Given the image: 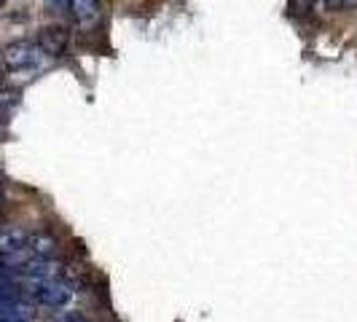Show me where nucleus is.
I'll list each match as a JSON object with an SVG mask.
<instances>
[{
  "label": "nucleus",
  "instance_id": "nucleus-9",
  "mask_svg": "<svg viewBox=\"0 0 357 322\" xmlns=\"http://www.w3.org/2000/svg\"><path fill=\"white\" fill-rule=\"evenodd\" d=\"M65 322H91V320L84 317V314H70V317H65Z\"/></svg>",
  "mask_w": 357,
  "mask_h": 322
},
{
  "label": "nucleus",
  "instance_id": "nucleus-3",
  "mask_svg": "<svg viewBox=\"0 0 357 322\" xmlns=\"http://www.w3.org/2000/svg\"><path fill=\"white\" fill-rule=\"evenodd\" d=\"M68 43H70V33L62 24H49L38 33V49L46 56H62L68 52Z\"/></svg>",
  "mask_w": 357,
  "mask_h": 322
},
{
  "label": "nucleus",
  "instance_id": "nucleus-10",
  "mask_svg": "<svg viewBox=\"0 0 357 322\" xmlns=\"http://www.w3.org/2000/svg\"><path fill=\"white\" fill-rule=\"evenodd\" d=\"M52 3H56L59 8H68V6H70V0H52Z\"/></svg>",
  "mask_w": 357,
  "mask_h": 322
},
{
  "label": "nucleus",
  "instance_id": "nucleus-5",
  "mask_svg": "<svg viewBox=\"0 0 357 322\" xmlns=\"http://www.w3.org/2000/svg\"><path fill=\"white\" fill-rule=\"evenodd\" d=\"M27 239H30V233L24 231V229H17V226L3 229V231H0V258L24 252L27 250Z\"/></svg>",
  "mask_w": 357,
  "mask_h": 322
},
{
  "label": "nucleus",
  "instance_id": "nucleus-1",
  "mask_svg": "<svg viewBox=\"0 0 357 322\" xmlns=\"http://www.w3.org/2000/svg\"><path fill=\"white\" fill-rule=\"evenodd\" d=\"M30 298L49 309H62L73 301V287L65 279H38L30 285Z\"/></svg>",
  "mask_w": 357,
  "mask_h": 322
},
{
  "label": "nucleus",
  "instance_id": "nucleus-2",
  "mask_svg": "<svg viewBox=\"0 0 357 322\" xmlns=\"http://www.w3.org/2000/svg\"><path fill=\"white\" fill-rule=\"evenodd\" d=\"M40 49L30 40H17V43H8L6 52H3V62L8 70H27V68H36Z\"/></svg>",
  "mask_w": 357,
  "mask_h": 322
},
{
  "label": "nucleus",
  "instance_id": "nucleus-4",
  "mask_svg": "<svg viewBox=\"0 0 357 322\" xmlns=\"http://www.w3.org/2000/svg\"><path fill=\"white\" fill-rule=\"evenodd\" d=\"M27 250L33 258L40 261H54V255L59 252V239L52 231H33L27 239Z\"/></svg>",
  "mask_w": 357,
  "mask_h": 322
},
{
  "label": "nucleus",
  "instance_id": "nucleus-8",
  "mask_svg": "<svg viewBox=\"0 0 357 322\" xmlns=\"http://www.w3.org/2000/svg\"><path fill=\"white\" fill-rule=\"evenodd\" d=\"M325 6L331 11H341V8H357V0H325Z\"/></svg>",
  "mask_w": 357,
  "mask_h": 322
},
{
  "label": "nucleus",
  "instance_id": "nucleus-6",
  "mask_svg": "<svg viewBox=\"0 0 357 322\" xmlns=\"http://www.w3.org/2000/svg\"><path fill=\"white\" fill-rule=\"evenodd\" d=\"M70 11L81 24H89L100 17V0H70Z\"/></svg>",
  "mask_w": 357,
  "mask_h": 322
},
{
  "label": "nucleus",
  "instance_id": "nucleus-7",
  "mask_svg": "<svg viewBox=\"0 0 357 322\" xmlns=\"http://www.w3.org/2000/svg\"><path fill=\"white\" fill-rule=\"evenodd\" d=\"M314 8V0H290V14L293 17H304Z\"/></svg>",
  "mask_w": 357,
  "mask_h": 322
},
{
  "label": "nucleus",
  "instance_id": "nucleus-11",
  "mask_svg": "<svg viewBox=\"0 0 357 322\" xmlns=\"http://www.w3.org/2000/svg\"><path fill=\"white\" fill-rule=\"evenodd\" d=\"M0 204H3V188H0Z\"/></svg>",
  "mask_w": 357,
  "mask_h": 322
}]
</instances>
